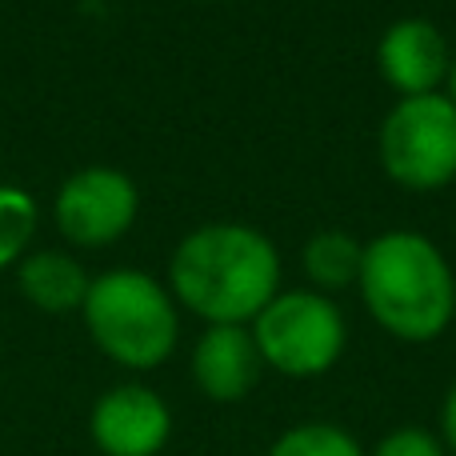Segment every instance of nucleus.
<instances>
[{
  "label": "nucleus",
  "instance_id": "7ed1b4c3",
  "mask_svg": "<svg viewBox=\"0 0 456 456\" xmlns=\"http://www.w3.org/2000/svg\"><path fill=\"white\" fill-rule=\"evenodd\" d=\"M80 316L93 345L133 372L160 369L181 340V305L168 284L141 268H109L93 276Z\"/></svg>",
  "mask_w": 456,
  "mask_h": 456
},
{
  "label": "nucleus",
  "instance_id": "f8f14e48",
  "mask_svg": "<svg viewBox=\"0 0 456 456\" xmlns=\"http://www.w3.org/2000/svg\"><path fill=\"white\" fill-rule=\"evenodd\" d=\"M268 456H369L348 428L332 420H305L292 425L268 444Z\"/></svg>",
  "mask_w": 456,
  "mask_h": 456
},
{
  "label": "nucleus",
  "instance_id": "f03ea898",
  "mask_svg": "<svg viewBox=\"0 0 456 456\" xmlns=\"http://www.w3.org/2000/svg\"><path fill=\"white\" fill-rule=\"evenodd\" d=\"M356 292L372 321L404 345L444 337L456 316V273L441 244L417 228H388L364 240Z\"/></svg>",
  "mask_w": 456,
  "mask_h": 456
},
{
  "label": "nucleus",
  "instance_id": "423d86ee",
  "mask_svg": "<svg viewBox=\"0 0 456 456\" xmlns=\"http://www.w3.org/2000/svg\"><path fill=\"white\" fill-rule=\"evenodd\" d=\"M141 192L133 176L109 165H88L61 184L53 200V221L77 248H104L136 224Z\"/></svg>",
  "mask_w": 456,
  "mask_h": 456
},
{
  "label": "nucleus",
  "instance_id": "ddd939ff",
  "mask_svg": "<svg viewBox=\"0 0 456 456\" xmlns=\"http://www.w3.org/2000/svg\"><path fill=\"white\" fill-rule=\"evenodd\" d=\"M37 232V200L16 184H0V268L20 265Z\"/></svg>",
  "mask_w": 456,
  "mask_h": 456
},
{
  "label": "nucleus",
  "instance_id": "20e7f679",
  "mask_svg": "<svg viewBox=\"0 0 456 456\" xmlns=\"http://www.w3.org/2000/svg\"><path fill=\"white\" fill-rule=\"evenodd\" d=\"M265 369L289 380H313L337 369L348 348V321L316 289H281L248 324Z\"/></svg>",
  "mask_w": 456,
  "mask_h": 456
},
{
  "label": "nucleus",
  "instance_id": "39448f33",
  "mask_svg": "<svg viewBox=\"0 0 456 456\" xmlns=\"http://www.w3.org/2000/svg\"><path fill=\"white\" fill-rule=\"evenodd\" d=\"M380 168L404 192H441L456 181V104L444 93L396 96L377 133Z\"/></svg>",
  "mask_w": 456,
  "mask_h": 456
},
{
  "label": "nucleus",
  "instance_id": "9b49d317",
  "mask_svg": "<svg viewBox=\"0 0 456 456\" xmlns=\"http://www.w3.org/2000/svg\"><path fill=\"white\" fill-rule=\"evenodd\" d=\"M361 260H364V240L353 236L348 228H321L300 248L308 289L324 292V297L353 289L356 276H361Z\"/></svg>",
  "mask_w": 456,
  "mask_h": 456
},
{
  "label": "nucleus",
  "instance_id": "2eb2a0df",
  "mask_svg": "<svg viewBox=\"0 0 456 456\" xmlns=\"http://www.w3.org/2000/svg\"><path fill=\"white\" fill-rule=\"evenodd\" d=\"M441 441L449 449V456H456V380L449 385L444 404H441Z\"/></svg>",
  "mask_w": 456,
  "mask_h": 456
},
{
  "label": "nucleus",
  "instance_id": "f257e3e1",
  "mask_svg": "<svg viewBox=\"0 0 456 456\" xmlns=\"http://www.w3.org/2000/svg\"><path fill=\"white\" fill-rule=\"evenodd\" d=\"M168 292L205 324H252L281 292V248L252 224H200L168 256Z\"/></svg>",
  "mask_w": 456,
  "mask_h": 456
},
{
  "label": "nucleus",
  "instance_id": "0eeeda50",
  "mask_svg": "<svg viewBox=\"0 0 456 456\" xmlns=\"http://www.w3.org/2000/svg\"><path fill=\"white\" fill-rule=\"evenodd\" d=\"M88 436L101 456H160L173 436V409L149 385H112L88 412Z\"/></svg>",
  "mask_w": 456,
  "mask_h": 456
},
{
  "label": "nucleus",
  "instance_id": "6e6552de",
  "mask_svg": "<svg viewBox=\"0 0 456 456\" xmlns=\"http://www.w3.org/2000/svg\"><path fill=\"white\" fill-rule=\"evenodd\" d=\"M452 45L428 16H401L377 40V72L396 96L444 93Z\"/></svg>",
  "mask_w": 456,
  "mask_h": 456
},
{
  "label": "nucleus",
  "instance_id": "dca6fc26",
  "mask_svg": "<svg viewBox=\"0 0 456 456\" xmlns=\"http://www.w3.org/2000/svg\"><path fill=\"white\" fill-rule=\"evenodd\" d=\"M444 96L456 104V53H452V64H449V80H444Z\"/></svg>",
  "mask_w": 456,
  "mask_h": 456
},
{
  "label": "nucleus",
  "instance_id": "9d476101",
  "mask_svg": "<svg viewBox=\"0 0 456 456\" xmlns=\"http://www.w3.org/2000/svg\"><path fill=\"white\" fill-rule=\"evenodd\" d=\"M88 284H93V276L85 273V265L56 248L28 252V256L20 260V268H16V289H20V297L48 316L80 313V305H85V297H88Z\"/></svg>",
  "mask_w": 456,
  "mask_h": 456
},
{
  "label": "nucleus",
  "instance_id": "1a4fd4ad",
  "mask_svg": "<svg viewBox=\"0 0 456 456\" xmlns=\"http://www.w3.org/2000/svg\"><path fill=\"white\" fill-rule=\"evenodd\" d=\"M192 385L216 404H236L256 388L265 361L256 353L248 324H205L192 345Z\"/></svg>",
  "mask_w": 456,
  "mask_h": 456
},
{
  "label": "nucleus",
  "instance_id": "4468645a",
  "mask_svg": "<svg viewBox=\"0 0 456 456\" xmlns=\"http://www.w3.org/2000/svg\"><path fill=\"white\" fill-rule=\"evenodd\" d=\"M369 456H449V449H444L441 433H433V428L401 425V428H388L369 449Z\"/></svg>",
  "mask_w": 456,
  "mask_h": 456
}]
</instances>
